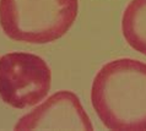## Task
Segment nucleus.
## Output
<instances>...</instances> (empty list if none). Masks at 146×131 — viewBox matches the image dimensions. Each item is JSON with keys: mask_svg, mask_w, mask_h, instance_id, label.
Here are the masks:
<instances>
[{"mask_svg": "<svg viewBox=\"0 0 146 131\" xmlns=\"http://www.w3.org/2000/svg\"><path fill=\"white\" fill-rule=\"evenodd\" d=\"M91 103L109 130H146V64L123 58L104 64L96 73Z\"/></svg>", "mask_w": 146, "mask_h": 131, "instance_id": "nucleus-1", "label": "nucleus"}, {"mask_svg": "<svg viewBox=\"0 0 146 131\" xmlns=\"http://www.w3.org/2000/svg\"><path fill=\"white\" fill-rule=\"evenodd\" d=\"M79 0H0V27L16 42L52 43L70 30Z\"/></svg>", "mask_w": 146, "mask_h": 131, "instance_id": "nucleus-2", "label": "nucleus"}, {"mask_svg": "<svg viewBox=\"0 0 146 131\" xmlns=\"http://www.w3.org/2000/svg\"><path fill=\"white\" fill-rule=\"evenodd\" d=\"M50 85V67L40 56L13 52L0 58V98L10 107H35L47 97Z\"/></svg>", "mask_w": 146, "mask_h": 131, "instance_id": "nucleus-3", "label": "nucleus"}, {"mask_svg": "<svg viewBox=\"0 0 146 131\" xmlns=\"http://www.w3.org/2000/svg\"><path fill=\"white\" fill-rule=\"evenodd\" d=\"M14 129L91 131L93 125L79 97L71 91H59L23 115Z\"/></svg>", "mask_w": 146, "mask_h": 131, "instance_id": "nucleus-4", "label": "nucleus"}, {"mask_svg": "<svg viewBox=\"0 0 146 131\" xmlns=\"http://www.w3.org/2000/svg\"><path fill=\"white\" fill-rule=\"evenodd\" d=\"M121 32L127 43L146 55V0H131L121 17Z\"/></svg>", "mask_w": 146, "mask_h": 131, "instance_id": "nucleus-5", "label": "nucleus"}]
</instances>
